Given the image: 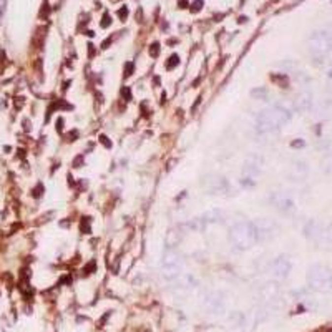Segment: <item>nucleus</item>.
I'll use <instances>...</instances> for the list:
<instances>
[{"label":"nucleus","mask_w":332,"mask_h":332,"mask_svg":"<svg viewBox=\"0 0 332 332\" xmlns=\"http://www.w3.org/2000/svg\"><path fill=\"white\" fill-rule=\"evenodd\" d=\"M241 183H243L244 186H254L253 178H249V176H244V178H243V181H241Z\"/></svg>","instance_id":"obj_30"},{"label":"nucleus","mask_w":332,"mask_h":332,"mask_svg":"<svg viewBox=\"0 0 332 332\" xmlns=\"http://www.w3.org/2000/svg\"><path fill=\"white\" fill-rule=\"evenodd\" d=\"M118 15L122 17V19H125V15H127V8H122V10L118 12Z\"/></svg>","instance_id":"obj_35"},{"label":"nucleus","mask_w":332,"mask_h":332,"mask_svg":"<svg viewBox=\"0 0 332 332\" xmlns=\"http://www.w3.org/2000/svg\"><path fill=\"white\" fill-rule=\"evenodd\" d=\"M223 218H224V213L221 209H209L206 211L199 219L206 224V223H221Z\"/></svg>","instance_id":"obj_14"},{"label":"nucleus","mask_w":332,"mask_h":332,"mask_svg":"<svg viewBox=\"0 0 332 332\" xmlns=\"http://www.w3.org/2000/svg\"><path fill=\"white\" fill-rule=\"evenodd\" d=\"M161 269H163L165 277L173 279V277L178 276L179 271H181V258H179L174 251H168L163 258V263H161Z\"/></svg>","instance_id":"obj_5"},{"label":"nucleus","mask_w":332,"mask_h":332,"mask_svg":"<svg viewBox=\"0 0 332 332\" xmlns=\"http://www.w3.org/2000/svg\"><path fill=\"white\" fill-rule=\"evenodd\" d=\"M77 138H78V130H71L70 133L65 134V141H68V143L70 141H75Z\"/></svg>","instance_id":"obj_25"},{"label":"nucleus","mask_w":332,"mask_h":332,"mask_svg":"<svg viewBox=\"0 0 332 332\" xmlns=\"http://www.w3.org/2000/svg\"><path fill=\"white\" fill-rule=\"evenodd\" d=\"M80 231H82L83 234H90V218H82V221H80Z\"/></svg>","instance_id":"obj_22"},{"label":"nucleus","mask_w":332,"mask_h":332,"mask_svg":"<svg viewBox=\"0 0 332 332\" xmlns=\"http://www.w3.org/2000/svg\"><path fill=\"white\" fill-rule=\"evenodd\" d=\"M293 118V113L284 108V106H271V108L263 110L261 113L258 115V120H256V125H258V130L261 133H267V132H274V130L281 128L282 125H286L288 122H291Z\"/></svg>","instance_id":"obj_1"},{"label":"nucleus","mask_w":332,"mask_h":332,"mask_svg":"<svg viewBox=\"0 0 332 332\" xmlns=\"http://www.w3.org/2000/svg\"><path fill=\"white\" fill-rule=\"evenodd\" d=\"M178 65H179V57L178 55H171L168 60H166V64H165L166 70H174Z\"/></svg>","instance_id":"obj_20"},{"label":"nucleus","mask_w":332,"mask_h":332,"mask_svg":"<svg viewBox=\"0 0 332 332\" xmlns=\"http://www.w3.org/2000/svg\"><path fill=\"white\" fill-rule=\"evenodd\" d=\"M271 82L276 83L277 87H281V88H288L289 87V77L286 73H272L271 75Z\"/></svg>","instance_id":"obj_15"},{"label":"nucleus","mask_w":332,"mask_h":332,"mask_svg":"<svg viewBox=\"0 0 332 332\" xmlns=\"http://www.w3.org/2000/svg\"><path fill=\"white\" fill-rule=\"evenodd\" d=\"M322 232H324V230H322L321 224H317L316 221H309L306 226H304V234L312 241L322 239Z\"/></svg>","instance_id":"obj_13"},{"label":"nucleus","mask_w":332,"mask_h":332,"mask_svg":"<svg viewBox=\"0 0 332 332\" xmlns=\"http://www.w3.org/2000/svg\"><path fill=\"white\" fill-rule=\"evenodd\" d=\"M95 269H97L95 261H90V266L85 267V272H87V274H88V271H92V272H93V271H95Z\"/></svg>","instance_id":"obj_31"},{"label":"nucleus","mask_w":332,"mask_h":332,"mask_svg":"<svg viewBox=\"0 0 332 332\" xmlns=\"http://www.w3.org/2000/svg\"><path fill=\"white\" fill-rule=\"evenodd\" d=\"M43 195V186L42 185H38L37 186V193H33V196H37V198H40V196Z\"/></svg>","instance_id":"obj_33"},{"label":"nucleus","mask_w":332,"mask_h":332,"mask_svg":"<svg viewBox=\"0 0 332 332\" xmlns=\"http://www.w3.org/2000/svg\"><path fill=\"white\" fill-rule=\"evenodd\" d=\"M150 55L153 57V58L160 55V43H158V42L151 45V48H150Z\"/></svg>","instance_id":"obj_27"},{"label":"nucleus","mask_w":332,"mask_h":332,"mask_svg":"<svg viewBox=\"0 0 332 332\" xmlns=\"http://www.w3.org/2000/svg\"><path fill=\"white\" fill-rule=\"evenodd\" d=\"M251 97L256 98V100H267L269 93L266 88H254L253 92H251Z\"/></svg>","instance_id":"obj_19"},{"label":"nucleus","mask_w":332,"mask_h":332,"mask_svg":"<svg viewBox=\"0 0 332 332\" xmlns=\"http://www.w3.org/2000/svg\"><path fill=\"white\" fill-rule=\"evenodd\" d=\"M179 239H181L179 232H178V231H174V230H171V231L168 232V236H166V244H168L169 248H176L178 243H179Z\"/></svg>","instance_id":"obj_16"},{"label":"nucleus","mask_w":332,"mask_h":332,"mask_svg":"<svg viewBox=\"0 0 332 332\" xmlns=\"http://www.w3.org/2000/svg\"><path fill=\"white\" fill-rule=\"evenodd\" d=\"M98 141H100L101 145L106 148V150H110V148L113 146V143L110 141V138L106 136V134H100V136H98Z\"/></svg>","instance_id":"obj_24"},{"label":"nucleus","mask_w":332,"mask_h":332,"mask_svg":"<svg viewBox=\"0 0 332 332\" xmlns=\"http://www.w3.org/2000/svg\"><path fill=\"white\" fill-rule=\"evenodd\" d=\"M230 243L237 251L249 249L254 243H258V236L253 223H237L230 230Z\"/></svg>","instance_id":"obj_3"},{"label":"nucleus","mask_w":332,"mask_h":332,"mask_svg":"<svg viewBox=\"0 0 332 332\" xmlns=\"http://www.w3.org/2000/svg\"><path fill=\"white\" fill-rule=\"evenodd\" d=\"M71 165H73V168H82V166L85 165V156L83 155H78L77 158L73 160V163H71Z\"/></svg>","instance_id":"obj_26"},{"label":"nucleus","mask_w":332,"mask_h":332,"mask_svg":"<svg viewBox=\"0 0 332 332\" xmlns=\"http://www.w3.org/2000/svg\"><path fill=\"white\" fill-rule=\"evenodd\" d=\"M254 230H256V236H258V241H264L269 239V237L274 236V232L277 230V224L272 221V219L267 218H261V219H256L253 223Z\"/></svg>","instance_id":"obj_7"},{"label":"nucleus","mask_w":332,"mask_h":332,"mask_svg":"<svg viewBox=\"0 0 332 332\" xmlns=\"http://www.w3.org/2000/svg\"><path fill=\"white\" fill-rule=\"evenodd\" d=\"M271 203L274 204V208L281 213H293L296 209L294 201L289 198L284 193H272L271 195Z\"/></svg>","instance_id":"obj_10"},{"label":"nucleus","mask_w":332,"mask_h":332,"mask_svg":"<svg viewBox=\"0 0 332 332\" xmlns=\"http://www.w3.org/2000/svg\"><path fill=\"white\" fill-rule=\"evenodd\" d=\"M309 286L319 293H332V269L322 264H316L309 269Z\"/></svg>","instance_id":"obj_4"},{"label":"nucleus","mask_w":332,"mask_h":332,"mask_svg":"<svg viewBox=\"0 0 332 332\" xmlns=\"http://www.w3.org/2000/svg\"><path fill=\"white\" fill-rule=\"evenodd\" d=\"M319 111H321V115L324 116V118H331V116H332V100H331V98L321 103Z\"/></svg>","instance_id":"obj_17"},{"label":"nucleus","mask_w":332,"mask_h":332,"mask_svg":"<svg viewBox=\"0 0 332 332\" xmlns=\"http://www.w3.org/2000/svg\"><path fill=\"white\" fill-rule=\"evenodd\" d=\"M87 53H88V57H90V58H93V57H95V48H93V45H88V50H87Z\"/></svg>","instance_id":"obj_32"},{"label":"nucleus","mask_w":332,"mask_h":332,"mask_svg":"<svg viewBox=\"0 0 332 332\" xmlns=\"http://www.w3.org/2000/svg\"><path fill=\"white\" fill-rule=\"evenodd\" d=\"M120 95H122V98L125 101L133 100V93H132V90H130V87H123L122 90H120Z\"/></svg>","instance_id":"obj_21"},{"label":"nucleus","mask_w":332,"mask_h":332,"mask_svg":"<svg viewBox=\"0 0 332 332\" xmlns=\"http://www.w3.org/2000/svg\"><path fill=\"white\" fill-rule=\"evenodd\" d=\"M312 93L309 92V90H304V92H300L298 97H296L294 100V105H296V110L299 111H309L312 108Z\"/></svg>","instance_id":"obj_12"},{"label":"nucleus","mask_w":332,"mask_h":332,"mask_svg":"<svg viewBox=\"0 0 332 332\" xmlns=\"http://www.w3.org/2000/svg\"><path fill=\"white\" fill-rule=\"evenodd\" d=\"M263 163H264V158L261 155L258 153H253L248 156V160L244 161V176L248 174L249 178H256L259 173H261V168H263Z\"/></svg>","instance_id":"obj_9"},{"label":"nucleus","mask_w":332,"mask_h":332,"mask_svg":"<svg viewBox=\"0 0 332 332\" xmlns=\"http://www.w3.org/2000/svg\"><path fill=\"white\" fill-rule=\"evenodd\" d=\"M201 185L211 195H221V193H228V190H230L228 181L219 174H208V176L203 178Z\"/></svg>","instance_id":"obj_6"},{"label":"nucleus","mask_w":332,"mask_h":332,"mask_svg":"<svg viewBox=\"0 0 332 332\" xmlns=\"http://www.w3.org/2000/svg\"><path fill=\"white\" fill-rule=\"evenodd\" d=\"M221 296L219 294H209L208 296V300H206V304L211 307V309H218L219 306H221Z\"/></svg>","instance_id":"obj_18"},{"label":"nucleus","mask_w":332,"mask_h":332,"mask_svg":"<svg viewBox=\"0 0 332 332\" xmlns=\"http://www.w3.org/2000/svg\"><path fill=\"white\" fill-rule=\"evenodd\" d=\"M133 71H134V64H133V62H128V64H125V70H123V77L125 78L132 77Z\"/></svg>","instance_id":"obj_23"},{"label":"nucleus","mask_w":332,"mask_h":332,"mask_svg":"<svg viewBox=\"0 0 332 332\" xmlns=\"http://www.w3.org/2000/svg\"><path fill=\"white\" fill-rule=\"evenodd\" d=\"M64 125H65V120H64V118H58V120H57V132H58V133L64 132Z\"/></svg>","instance_id":"obj_29"},{"label":"nucleus","mask_w":332,"mask_h":332,"mask_svg":"<svg viewBox=\"0 0 332 332\" xmlns=\"http://www.w3.org/2000/svg\"><path fill=\"white\" fill-rule=\"evenodd\" d=\"M309 52L314 60L322 62L332 50V25L319 29L309 37Z\"/></svg>","instance_id":"obj_2"},{"label":"nucleus","mask_w":332,"mask_h":332,"mask_svg":"<svg viewBox=\"0 0 332 332\" xmlns=\"http://www.w3.org/2000/svg\"><path fill=\"white\" fill-rule=\"evenodd\" d=\"M291 267H293L291 266V261L286 256H279V258L271 263V272L276 279H286L291 272Z\"/></svg>","instance_id":"obj_8"},{"label":"nucleus","mask_w":332,"mask_h":332,"mask_svg":"<svg viewBox=\"0 0 332 332\" xmlns=\"http://www.w3.org/2000/svg\"><path fill=\"white\" fill-rule=\"evenodd\" d=\"M291 146H293V148H304V146H306V141L298 138V140H294L293 143H291Z\"/></svg>","instance_id":"obj_28"},{"label":"nucleus","mask_w":332,"mask_h":332,"mask_svg":"<svg viewBox=\"0 0 332 332\" xmlns=\"http://www.w3.org/2000/svg\"><path fill=\"white\" fill-rule=\"evenodd\" d=\"M309 173V166L306 161H293V165H291V169H289V178L293 179V181H302L304 178L307 176Z\"/></svg>","instance_id":"obj_11"},{"label":"nucleus","mask_w":332,"mask_h":332,"mask_svg":"<svg viewBox=\"0 0 332 332\" xmlns=\"http://www.w3.org/2000/svg\"><path fill=\"white\" fill-rule=\"evenodd\" d=\"M108 25H110V17H108V15H105V17H103L101 27H108Z\"/></svg>","instance_id":"obj_34"}]
</instances>
